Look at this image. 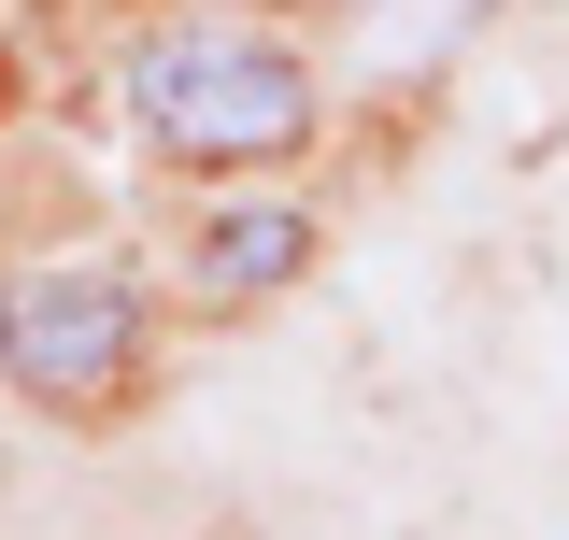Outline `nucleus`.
Returning a JSON list of instances; mask_svg holds the SVG:
<instances>
[{"label":"nucleus","mask_w":569,"mask_h":540,"mask_svg":"<svg viewBox=\"0 0 569 540\" xmlns=\"http://www.w3.org/2000/svg\"><path fill=\"white\" fill-rule=\"evenodd\" d=\"M142 341H157V313H142L129 270H100V257H58V270L0 284V370L43 412H114L142 384Z\"/></svg>","instance_id":"2"},{"label":"nucleus","mask_w":569,"mask_h":540,"mask_svg":"<svg viewBox=\"0 0 569 540\" xmlns=\"http://www.w3.org/2000/svg\"><path fill=\"white\" fill-rule=\"evenodd\" d=\"M299 257H313V213L299 200H228L200 242H186V284H200V299H271Z\"/></svg>","instance_id":"3"},{"label":"nucleus","mask_w":569,"mask_h":540,"mask_svg":"<svg viewBox=\"0 0 569 540\" xmlns=\"http://www.w3.org/2000/svg\"><path fill=\"white\" fill-rule=\"evenodd\" d=\"M129 129L186 171H257V157L313 142V86H299L284 43L228 29V14H186V29L129 43Z\"/></svg>","instance_id":"1"},{"label":"nucleus","mask_w":569,"mask_h":540,"mask_svg":"<svg viewBox=\"0 0 569 540\" xmlns=\"http://www.w3.org/2000/svg\"><path fill=\"white\" fill-rule=\"evenodd\" d=\"M470 14H485V0H370V58H385V71H427Z\"/></svg>","instance_id":"4"}]
</instances>
